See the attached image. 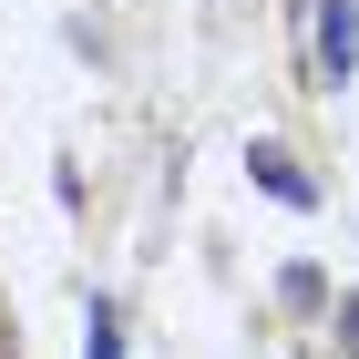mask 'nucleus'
I'll return each mask as SVG.
<instances>
[{
    "instance_id": "f03ea898",
    "label": "nucleus",
    "mask_w": 359,
    "mask_h": 359,
    "mask_svg": "<svg viewBox=\"0 0 359 359\" xmlns=\"http://www.w3.org/2000/svg\"><path fill=\"white\" fill-rule=\"evenodd\" d=\"M93 359H123V339H113V318L93 308Z\"/></svg>"
},
{
    "instance_id": "f257e3e1",
    "label": "nucleus",
    "mask_w": 359,
    "mask_h": 359,
    "mask_svg": "<svg viewBox=\"0 0 359 359\" xmlns=\"http://www.w3.org/2000/svg\"><path fill=\"white\" fill-rule=\"evenodd\" d=\"M318 62H329V83H349V62H359V11L349 0H318Z\"/></svg>"
}]
</instances>
